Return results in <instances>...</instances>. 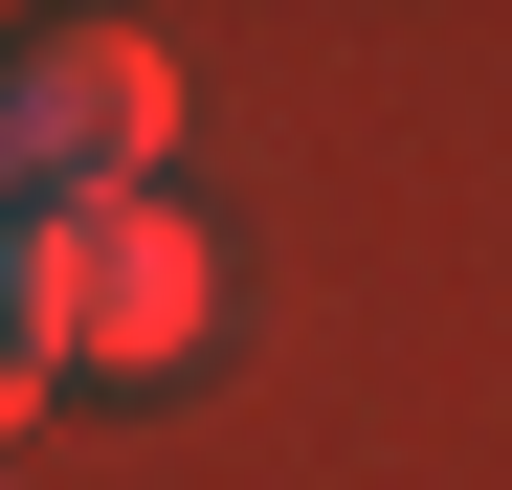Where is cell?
Listing matches in <instances>:
<instances>
[{
  "instance_id": "6da1fadb",
  "label": "cell",
  "mask_w": 512,
  "mask_h": 490,
  "mask_svg": "<svg viewBox=\"0 0 512 490\" xmlns=\"http://www.w3.org/2000/svg\"><path fill=\"white\" fill-rule=\"evenodd\" d=\"M179 156V45L156 23H23L0 45V201H134Z\"/></svg>"
},
{
  "instance_id": "7a4b0ae2",
  "label": "cell",
  "mask_w": 512,
  "mask_h": 490,
  "mask_svg": "<svg viewBox=\"0 0 512 490\" xmlns=\"http://www.w3.org/2000/svg\"><path fill=\"white\" fill-rule=\"evenodd\" d=\"M23 290H45V357H112V379H179L201 357V312H223V268H201V223L179 201H45L23 223Z\"/></svg>"
},
{
  "instance_id": "3957f363",
  "label": "cell",
  "mask_w": 512,
  "mask_h": 490,
  "mask_svg": "<svg viewBox=\"0 0 512 490\" xmlns=\"http://www.w3.org/2000/svg\"><path fill=\"white\" fill-rule=\"evenodd\" d=\"M45 379H67V357H45V290H23V223H0V446L45 424Z\"/></svg>"
}]
</instances>
